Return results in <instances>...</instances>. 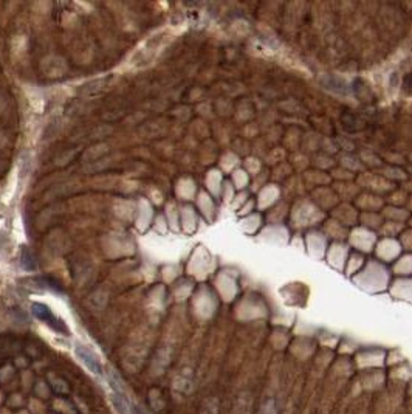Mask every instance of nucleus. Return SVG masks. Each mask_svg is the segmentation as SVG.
I'll return each mask as SVG.
<instances>
[{
	"instance_id": "obj_3",
	"label": "nucleus",
	"mask_w": 412,
	"mask_h": 414,
	"mask_svg": "<svg viewBox=\"0 0 412 414\" xmlns=\"http://www.w3.org/2000/svg\"><path fill=\"white\" fill-rule=\"evenodd\" d=\"M110 402L115 406V409L118 411V414H130V405H129L126 396L112 392L110 394Z\"/></svg>"
},
{
	"instance_id": "obj_2",
	"label": "nucleus",
	"mask_w": 412,
	"mask_h": 414,
	"mask_svg": "<svg viewBox=\"0 0 412 414\" xmlns=\"http://www.w3.org/2000/svg\"><path fill=\"white\" fill-rule=\"evenodd\" d=\"M74 354H76V357L86 365V368L90 371V372H93L95 375H103V366H101V362H100V359L95 355V352L93 351H90L89 348H86V346H82V345H76V348H74Z\"/></svg>"
},
{
	"instance_id": "obj_1",
	"label": "nucleus",
	"mask_w": 412,
	"mask_h": 414,
	"mask_svg": "<svg viewBox=\"0 0 412 414\" xmlns=\"http://www.w3.org/2000/svg\"><path fill=\"white\" fill-rule=\"evenodd\" d=\"M31 313H33L37 319L44 321V323L48 324L51 329H54L56 332L67 334V327H65L64 321H61L59 318H56L48 306H45V304H42V303H33V304H31Z\"/></svg>"
},
{
	"instance_id": "obj_4",
	"label": "nucleus",
	"mask_w": 412,
	"mask_h": 414,
	"mask_svg": "<svg viewBox=\"0 0 412 414\" xmlns=\"http://www.w3.org/2000/svg\"><path fill=\"white\" fill-rule=\"evenodd\" d=\"M21 256H22V267L27 272H34L36 270V262H34V258H33L31 252L28 250V247H22Z\"/></svg>"
}]
</instances>
